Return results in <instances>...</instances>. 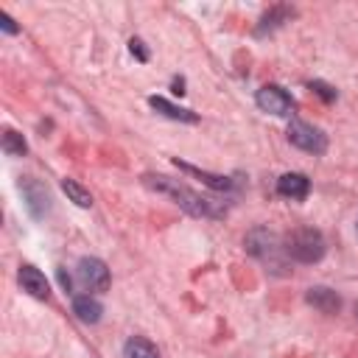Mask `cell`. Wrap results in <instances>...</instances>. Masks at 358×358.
Masks as SVG:
<instances>
[{"label": "cell", "instance_id": "obj_1", "mask_svg": "<svg viewBox=\"0 0 358 358\" xmlns=\"http://www.w3.org/2000/svg\"><path fill=\"white\" fill-rule=\"evenodd\" d=\"M143 182L148 185V187H154V190H159V193H165V196H171L182 210H187L190 215H221V210L210 201V199H204V196H199V193H193L187 185H179L176 179H168V176H154V173H145L143 176Z\"/></svg>", "mask_w": 358, "mask_h": 358}, {"label": "cell", "instance_id": "obj_2", "mask_svg": "<svg viewBox=\"0 0 358 358\" xmlns=\"http://www.w3.org/2000/svg\"><path fill=\"white\" fill-rule=\"evenodd\" d=\"M324 249H327V243H324L322 232L310 229V227H302V229L291 232L288 241H285V255L294 257L296 263H316V260L324 257Z\"/></svg>", "mask_w": 358, "mask_h": 358}, {"label": "cell", "instance_id": "obj_3", "mask_svg": "<svg viewBox=\"0 0 358 358\" xmlns=\"http://www.w3.org/2000/svg\"><path fill=\"white\" fill-rule=\"evenodd\" d=\"M285 134H288L291 145H296V148H302L308 154H324V148H327L324 131L316 129V126H310V123H305V120H291L288 129H285Z\"/></svg>", "mask_w": 358, "mask_h": 358}, {"label": "cell", "instance_id": "obj_4", "mask_svg": "<svg viewBox=\"0 0 358 358\" xmlns=\"http://www.w3.org/2000/svg\"><path fill=\"white\" fill-rule=\"evenodd\" d=\"M255 101H257V106L263 109V112H268V115H277V117H285V115H291V95L282 90V87H277V84H266V87H260L257 90V95H255Z\"/></svg>", "mask_w": 358, "mask_h": 358}, {"label": "cell", "instance_id": "obj_5", "mask_svg": "<svg viewBox=\"0 0 358 358\" xmlns=\"http://www.w3.org/2000/svg\"><path fill=\"white\" fill-rule=\"evenodd\" d=\"M76 271H78V280H81L84 288H90V291H106L109 288V268H106L103 260L81 257Z\"/></svg>", "mask_w": 358, "mask_h": 358}, {"label": "cell", "instance_id": "obj_6", "mask_svg": "<svg viewBox=\"0 0 358 358\" xmlns=\"http://www.w3.org/2000/svg\"><path fill=\"white\" fill-rule=\"evenodd\" d=\"M20 190H22V196H25V204H28L31 215H34V218H42V215L48 213V207H50L48 190H45L36 179H31V176H25V179L20 182Z\"/></svg>", "mask_w": 358, "mask_h": 358}, {"label": "cell", "instance_id": "obj_7", "mask_svg": "<svg viewBox=\"0 0 358 358\" xmlns=\"http://www.w3.org/2000/svg\"><path fill=\"white\" fill-rule=\"evenodd\" d=\"M243 246H246V252L255 255V257H271V255L277 252V238H274V232L257 227V229H252V232L243 238Z\"/></svg>", "mask_w": 358, "mask_h": 358}, {"label": "cell", "instance_id": "obj_8", "mask_svg": "<svg viewBox=\"0 0 358 358\" xmlns=\"http://www.w3.org/2000/svg\"><path fill=\"white\" fill-rule=\"evenodd\" d=\"M305 302L313 305L319 313H336V310L341 308V296H338L333 288H327V285H313V288H308Z\"/></svg>", "mask_w": 358, "mask_h": 358}, {"label": "cell", "instance_id": "obj_9", "mask_svg": "<svg viewBox=\"0 0 358 358\" xmlns=\"http://www.w3.org/2000/svg\"><path fill=\"white\" fill-rule=\"evenodd\" d=\"M308 190H310V182L305 173H282L277 179V193L291 201H302L308 196Z\"/></svg>", "mask_w": 358, "mask_h": 358}, {"label": "cell", "instance_id": "obj_10", "mask_svg": "<svg viewBox=\"0 0 358 358\" xmlns=\"http://www.w3.org/2000/svg\"><path fill=\"white\" fill-rule=\"evenodd\" d=\"M20 285H22V291H28L36 299H48L50 296V285H48L45 274L39 268H34V266H22L20 268Z\"/></svg>", "mask_w": 358, "mask_h": 358}, {"label": "cell", "instance_id": "obj_11", "mask_svg": "<svg viewBox=\"0 0 358 358\" xmlns=\"http://www.w3.org/2000/svg\"><path fill=\"white\" fill-rule=\"evenodd\" d=\"M73 313H76L78 322L95 324V322H101V316H103V305H101L95 296L84 294V296H76V299H73Z\"/></svg>", "mask_w": 358, "mask_h": 358}, {"label": "cell", "instance_id": "obj_12", "mask_svg": "<svg viewBox=\"0 0 358 358\" xmlns=\"http://www.w3.org/2000/svg\"><path fill=\"white\" fill-rule=\"evenodd\" d=\"M148 103H151L154 112H159V115H165V117H171V120H182V123H196V120H199L196 112L182 109V106H176V103H171V101H165V98H159V95H151Z\"/></svg>", "mask_w": 358, "mask_h": 358}, {"label": "cell", "instance_id": "obj_13", "mask_svg": "<svg viewBox=\"0 0 358 358\" xmlns=\"http://www.w3.org/2000/svg\"><path fill=\"white\" fill-rule=\"evenodd\" d=\"M173 165H176L179 171L190 173V176H199V179H201L207 187H213V190H229V187H232V182H229L227 176H221V173H210V171L193 168V165H187V162H182V159H173Z\"/></svg>", "mask_w": 358, "mask_h": 358}, {"label": "cell", "instance_id": "obj_14", "mask_svg": "<svg viewBox=\"0 0 358 358\" xmlns=\"http://www.w3.org/2000/svg\"><path fill=\"white\" fill-rule=\"evenodd\" d=\"M123 358H159V350L143 338V336H131L126 344H123Z\"/></svg>", "mask_w": 358, "mask_h": 358}, {"label": "cell", "instance_id": "obj_15", "mask_svg": "<svg viewBox=\"0 0 358 358\" xmlns=\"http://www.w3.org/2000/svg\"><path fill=\"white\" fill-rule=\"evenodd\" d=\"M62 190H64V196H67L73 204H78V207H92V196H90V190L81 187L76 179H62Z\"/></svg>", "mask_w": 358, "mask_h": 358}, {"label": "cell", "instance_id": "obj_16", "mask_svg": "<svg viewBox=\"0 0 358 358\" xmlns=\"http://www.w3.org/2000/svg\"><path fill=\"white\" fill-rule=\"evenodd\" d=\"M3 151H6L8 157H22V154L28 151V143H25V137H22L20 131L6 129V131H3Z\"/></svg>", "mask_w": 358, "mask_h": 358}, {"label": "cell", "instance_id": "obj_17", "mask_svg": "<svg viewBox=\"0 0 358 358\" xmlns=\"http://www.w3.org/2000/svg\"><path fill=\"white\" fill-rule=\"evenodd\" d=\"M308 87H310L319 98H324V101H333V98H336V90H333V87H327L324 81H310Z\"/></svg>", "mask_w": 358, "mask_h": 358}, {"label": "cell", "instance_id": "obj_18", "mask_svg": "<svg viewBox=\"0 0 358 358\" xmlns=\"http://www.w3.org/2000/svg\"><path fill=\"white\" fill-rule=\"evenodd\" d=\"M129 50H131V56H137V62H148V50H145L143 39H129Z\"/></svg>", "mask_w": 358, "mask_h": 358}, {"label": "cell", "instance_id": "obj_19", "mask_svg": "<svg viewBox=\"0 0 358 358\" xmlns=\"http://www.w3.org/2000/svg\"><path fill=\"white\" fill-rule=\"evenodd\" d=\"M0 22H3V31H6V34H17V25H14V20H11L8 14H3Z\"/></svg>", "mask_w": 358, "mask_h": 358}, {"label": "cell", "instance_id": "obj_20", "mask_svg": "<svg viewBox=\"0 0 358 358\" xmlns=\"http://www.w3.org/2000/svg\"><path fill=\"white\" fill-rule=\"evenodd\" d=\"M171 87H173V90H171L173 95H185V81H182V78H173V84H171Z\"/></svg>", "mask_w": 358, "mask_h": 358}, {"label": "cell", "instance_id": "obj_21", "mask_svg": "<svg viewBox=\"0 0 358 358\" xmlns=\"http://www.w3.org/2000/svg\"><path fill=\"white\" fill-rule=\"evenodd\" d=\"M59 282L64 291H70V274H64V268H59Z\"/></svg>", "mask_w": 358, "mask_h": 358}, {"label": "cell", "instance_id": "obj_22", "mask_svg": "<svg viewBox=\"0 0 358 358\" xmlns=\"http://www.w3.org/2000/svg\"><path fill=\"white\" fill-rule=\"evenodd\" d=\"M355 319H358V305H355Z\"/></svg>", "mask_w": 358, "mask_h": 358}]
</instances>
